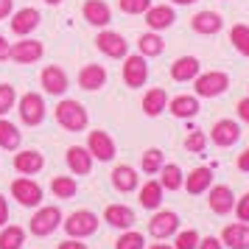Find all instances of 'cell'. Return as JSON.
<instances>
[{
  "instance_id": "obj_35",
  "label": "cell",
  "mask_w": 249,
  "mask_h": 249,
  "mask_svg": "<svg viewBox=\"0 0 249 249\" xmlns=\"http://www.w3.org/2000/svg\"><path fill=\"white\" fill-rule=\"evenodd\" d=\"M165 165V154L160 148H146L143 157H140V168L143 174H160V168Z\"/></svg>"
},
{
  "instance_id": "obj_16",
  "label": "cell",
  "mask_w": 249,
  "mask_h": 249,
  "mask_svg": "<svg viewBox=\"0 0 249 249\" xmlns=\"http://www.w3.org/2000/svg\"><path fill=\"white\" fill-rule=\"evenodd\" d=\"M42 168H45V157H42L39 151H34V148L20 151V148H17V154H14V171H17V174L34 177V174H39Z\"/></svg>"
},
{
  "instance_id": "obj_3",
  "label": "cell",
  "mask_w": 249,
  "mask_h": 249,
  "mask_svg": "<svg viewBox=\"0 0 249 249\" xmlns=\"http://www.w3.org/2000/svg\"><path fill=\"white\" fill-rule=\"evenodd\" d=\"M227 87H230V76L224 70H210V73H199L193 79V90H196V98H218L224 95Z\"/></svg>"
},
{
  "instance_id": "obj_44",
  "label": "cell",
  "mask_w": 249,
  "mask_h": 249,
  "mask_svg": "<svg viewBox=\"0 0 249 249\" xmlns=\"http://www.w3.org/2000/svg\"><path fill=\"white\" fill-rule=\"evenodd\" d=\"M9 218H12V213H9V202H6V196L0 193V227L9 224Z\"/></svg>"
},
{
  "instance_id": "obj_24",
  "label": "cell",
  "mask_w": 249,
  "mask_h": 249,
  "mask_svg": "<svg viewBox=\"0 0 249 249\" xmlns=\"http://www.w3.org/2000/svg\"><path fill=\"white\" fill-rule=\"evenodd\" d=\"M210 185H213V171L210 168H193L188 177H185V182H182V188L191 193V196H199V193L210 191Z\"/></svg>"
},
{
  "instance_id": "obj_12",
  "label": "cell",
  "mask_w": 249,
  "mask_h": 249,
  "mask_svg": "<svg viewBox=\"0 0 249 249\" xmlns=\"http://www.w3.org/2000/svg\"><path fill=\"white\" fill-rule=\"evenodd\" d=\"M39 84H42V90L48 95H65L70 87V79L65 68H59V65H48L42 73H39Z\"/></svg>"
},
{
  "instance_id": "obj_41",
  "label": "cell",
  "mask_w": 249,
  "mask_h": 249,
  "mask_svg": "<svg viewBox=\"0 0 249 249\" xmlns=\"http://www.w3.org/2000/svg\"><path fill=\"white\" fill-rule=\"evenodd\" d=\"M196 247H199V232L196 230H182V232H177L174 249H196Z\"/></svg>"
},
{
  "instance_id": "obj_31",
  "label": "cell",
  "mask_w": 249,
  "mask_h": 249,
  "mask_svg": "<svg viewBox=\"0 0 249 249\" xmlns=\"http://www.w3.org/2000/svg\"><path fill=\"white\" fill-rule=\"evenodd\" d=\"M162 185L160 179H148L143 188H140V204L146 207V210H160V204H162Z\"/></svg>"
},
{
  "instance_id": "obj_51",
  "label": "cell",
  "mask_w": 249,
  "mask_h": 249,
  "mask_svg": "<svg viewBox=\"0 0 249 249\" xmlns=\"http://www.w3.org/2000/svg\"><path fill=\"white\" fill-rule=\"evenodd\" d=\"M148 249H174V247H171V244H151Z\"/></svg>"
},
{
  "instance_id": "obj_18",
  "label": "cell",
  "mask_w": 249,
  "mask_h": 249,
  "mask_svg": "<svg viewBox=\"0 0 249 249\" xmlns=\"http://www.w3.org/2000/svg\"><path fill=\"white\" fill-rule=\"evenodd\" d=\"M81 14H84V20L90 25H95V28H104V25H109V20H112V9H109L104 0H84Z\"/></svg>"
},
{
  "instance_id": "obj_11",
  "label": "cell",
  "mask_w": 249,
  "mask_h": 249,
  "mask_svg": "<svg viewBox=\"0 0 249 249\" xmlns=\"http://www.w3.org/2000/svg\"><path fill=\"white\" fill-rule=\"evenodd\" d=\"M95 45L101 51L104 56L109 59H126L129 56V42L124 39V34H118V31H101V34L95 36Z\"/></svg>"
},
{
  "instance_id": "obj_17",
  "label": "cell",
  "mask_w": 249,
  "mask_h": 249,
  "mask_svg": "<svg viewBox=\"0 0 249 249\" xmlns=\"http://www.w3.org/2000/svg\"><path fill=\"white\" fill-rule=\"evenodd\" d=\"M107 84V70H104V65H95V62H90V65H84V68L79 70V87L87 92H98Z\"/></svg>"
},
{
  "instance_id": "obj_40",
  "label": "cell",
  "mask_w": 249,
  "mask_h": 249,
  "mask_svg": "<svg viewBox=\"0 0 249 249\" xmlns=\"http://www.w3.org/2000/svg\"><path fill=\"white\" fill-rule=\"evenodd\" d=\"M118 9L124 14H146L151 9V0H118Z\"/></svg>"
},
{
  "instance_id": "obj_34",
  "label": "cell",
  "mask_w": 249,
  "mask_h": 249,
  "mask_svg": "<svg viewBox=\"0 0 249 249\" xmlns=\"http://www.w3.org/2000/svg\"><path fill=\"white\" fill-rule=\"evenodd\" d=\"M51 193L56 199H73L79 193V182H76V177H53L51 179Z\"/></svg>"
},
{
  "instance_id": "obj_4",
  "label": "cell",
  "mask_w": 249,
  "mask_h": 249,
  "mask_svg": "<svg viewBox=\"0 0 249 249\" xmlns=\"http://www.w3.org/2000/svg\"><path fill=\"white\" fill-rule=\"evenodd\" d=\"M98 215L92 213V210H76V213H70L65 221H62V227H65V232H68V238H90L98 232Z\"/></svg>"
},
{
  "instance_id": "obj_5",
  "label": "cell",
  "mask_w": 249,
  "mask_h": 249,
  "mask_svg": "<svg viewBox=\"0 0 249 249\" xmlns=\"http://www.w3.org/2000/svg\"><path fill=\"white\" fill-rule=\"evenodd\" d=\"M17 115L23 126H39L45 121V101L39 92H23V98L17 101Z\"/></svg>"
},
{
  "instance_id": "obj_10",
  "label": "cell",
  "mask_w": 249,
  "mask_h": 249,
  "mask_svg": "<svg viewBox=\"0 0 249 249\" xmlns=\"http://www.w3.org/2000/svg\"><path fill=\"white\" fill-rule=\"evenodd\" d=\"M148 81V62L146 56H126L124 59V84L132 90H140Z\"/></svg>"
},
{
  "instance_id": "obj_50",
  "label": "cell",
  "mask_w": 249,
  "mask_h": 249,
  "mask_svg": "<svg viewBox=\"0 0 249 249\" xmlns=\"http://www.w3.org/2000/svg\"><path fill=\"white\" fill-rule=\"evenodd\" d=\"M174 6H191V3H196V0H171Z\"/></svg>"
},
{
  "instance_id": "obj_38",
  "label": "cell",
  "mask_w": 249,
  "mask_h": 249,
  "mask_svg": "<svg viewBox=\"0 0 249 249\" xmlns=\"http://www.w3.org/2000/svg\"><path fill=\"white\" fill-rule=\"evenodd\" d=\"M14 104H17V92H14L12 84H0V118H6V115L14 109Z\"/></svg>"
},
{
  "instance_id": "obj_29",
  "label": "cell",
  "mask_w": 249,
  "mask_h": 249,
  "mask_svg": "<svg viewBox=\"0 0 249 249\" xmlns=\"http://www.w3.org/2000/svg\"><path fill=\"white\" fill-rule=\"evenodd\" d=\"M28 241V232L17 224L0 227V249H23V244Z\"/></svg>"
},
{
  "instance_id": "obj_7",
  "label": "cell",
  "mask_w": 249,
  "mask_h": 249,
  "mask_svg": "<svg viewBox=\"0 0 249 249\" xmlns=\"http://www.w3.org/2000/svg\"><path fill=\"white\" fill-rule=\"evenodd\" d=\"M45 56V45L42 39H34V36H20V42L12 45V62L14 65H36L39 59Z\"/></svg>"
},
{
  "instance_id": "obj_21",
  "label": "cell",
  "mask_w": 249,
  "mask_h": 249,
  "mask_svg": "<svg viewBox=\"0 0 249 249\" xmlns=\"http://www.w3.org/2000/svg\"><path fill=\"white\" fill-rule=\"evenodd\" d=\"M112 188L118 193H132L140 188V177L132 165H115L112 168Z\"/></svg>"
},
{
  "instance_id": "obj_30",
  "label": "cell",
  "mask_w": 249,
  "mask_h": 249,
  "mask_svg": "<svg viewBox=\"0 0 249 249\" xmlns=\"http://www.w3.org/2000/svg\"><path fill=\"white\" fill-rule=\"evenodd\" d=\"M20 143H23V132L17 129V124L6 121V118H0V148H6V151H17Z\"/></svg>"
},
{
  "instance_id": "obj_45",
  "label": "cell",
  "mask_w": 249,
  "mask_h": 249,
  "mask_svg": "<svg viewBox=\"0 0 249 249\" xmlns=\"http://www.w3.org/2000/svg\"><path fill=\"white\" fill-rule=\"evenodd\" d=\"M56 249H87V244H81V238H65Z\"/></svg>"
},
{
  "instance_id": "obj_32",
  "label": "cell",
  "mask_w": 249,
  "mask_h": 249,
  "mask_svg": "<svg viewBox=\"0 0 249 249\" xmlns=\"http://www.w3.org/2000/svg\"><path fill=\"white\" fill-rule=\"evenodd\" d=\"M182 182H185V174L177 162H165L162 168H160V185H162V191H179Z\"/></svg>"
},
{
  "instance_id": "obj_19",
  "label": "cell",
  "mask_w": 249,
  "mask_h": 249,
  "mask_svg": "<svg viewBox=\"0 0 249 249\" xmlns=\"http://www.w3.org/2000/svg\"><path fill=\"white\" fill-rule=\"evenodd\" d=\"M104 221L115 230H132L135 227V210L132 207H126V204H109L107 210H104Z\"/></svg>"
},
{
  "instance_id": "obj_27",
  "label": "cell",
  "mask_w": 249,
  "mask_h": 249,
  "mask_svg": "<svg viewBox=\"0 0 249 249\" xmlns=\"http://www.w3.org/2000/svg\"><path fill=\"white\" fill-rule=\"evenodd\" d=\"M221 244L230 249H249V224H227L221 230Z\"/></svg>"
},
{
  "instance_id": "obj_23",
  "label": "cell",
  "mask_w": 249,
  "mask_h": 249,
  "mask_svg": "<svg viewBox=\"0 0 249 249\" xmlns=\"http://www.w3.org/2000/svg\"><path fill=\"white\" fill-rule=\"evenodd\" d=\"M177 20V12H174V6H151L146 12V25L148 31H165L171 28Z\"/></svg>"
},
{
  "instance_id": "obj_49",
  "label": "cell",
  "mask_w": 249,
  "mask_h": 249,
  "mask_svg": "<svg viewBox=\"0 0 249 249\" xmlns=\"http://www.w3.org/2000/svg\"><path fill=\"white\" fill-rule=\"evenodd\" d=\"M238 171H244V174H249V148L238 157Z\"/></svg>"
},
{
  "instance_id": "obj_2",
  "label": "cell",
  "mask_w": 249,
  "mask_h": 249,
  "mask_svg": "<svg viewBox=\"0 0 249 249\" xmlns=\"http://www.w3.org/2000/svg\"><path fill=\"white\" fill-rule=\"evenodd\" d=\"M62 221H65V215H62V210L56 204H45V207H36L34 210L31 221H28V232L36 238H48L62 227Z\"/></svg>"
},
{
  "instance_id": "obj_15",
  "label": "cell",
  "mask_w": 249,
  "mask_h": 249,
  "mask_svg": "<svg viewBox=\"0 0 249 249\" xmlns=\"http://www.w3.org/2000/svg\"><path fill=\"white\" fill-rule=\"evenodd\" d=\"M65 160H68V168L73 177H87L92 171V154L87 151V146H70L65 151Z\"/></svg>"
},
{
  "instance_id": "obj_1",
  "label": "cell",
  "mask_w": 249,
  "mask_h": 249,
  "mask_svg": "<svg viewBox=\"0 0 249 249\" xmlns=\"http://www.w3.org/2000/svg\"><path fill=\"white\" fill-rule=\"evenodd\" d=\"M53 115H56V124L62 126V129H68V132H84V129L90 126V115L84 109V104L73 101V98L59 101Z\"/></svg>"
},
{
  "instance_id": "obj_39",
  "label": "cell",
  "mask_w": 249,
  "mask_h": 249,
  "mask_svg": "<svg viewBox=\"0 0 249 249\" xmlns=\"http://www.w3.org/2000/svg\"><path fill=\"white\" fill-rule=\"evenodd\" d=\"M185 148H188L191 154H202L204 148H207V135H204L202 129L191 132V135L185 137Z\"/></svg>"
},
{
  "instance_id": "obj_33",
  "label": "cell",
  "mask_w": 249,
  "mask_h": 249,
  "mask_svg": "<svg viewBox=\"0 0 249 249\" xmlns=\"http://www.w3.org/2000/svg\"><path fill=\"white\" fill-rule=\"evenodd\" d=\"M137 51H140V56H160L162 51H165V42H162V36L160 31H146V34L137 39Z\"/></svg>"
},
{
  "instance_id": "obj_46",
  "label": "cell",
  "mask_w": 249,
  "mask_h": 249,
  "mask_svg": "<svg viewBox=\"0 0 249 249\" xmlns=\"http://www.w3.org/2000/svg\"><path fill=\"white\" fill-rule=\"evenodd\" d=\"M14 14V0H0V20H9Z\"/></svg>"
},
{
  "instance_id": "obj_28",
  "label": "cell",
  "mask_w": 249,
  "mask_h": 249,
  "mask_svg": "<svg viewBox=\"0 0 249 249\" xmlns=\"http://www.w3.org/2000/svg\"><path fill=\"white\" fill-rule=\"evenodd\" d=\"M168 109V92L162 90V87H151V90L143 95V112L148 118H157Z\"/></svg>"
},
{
  "instance_id": "obj_36",
  "label": "cell",
  "mask_w": 249,
  "mask_h": 249,
  "mask_svg": "<svg viewBox=\"0 0 249 249\" xmlns=\"http://www.w3.org/2000/svg\"><path fill=\"white\" fill-rule=\"evenodd\" d=\"M115 249H146V238L137 230H124L121 238L115 241Z\"/></svg>"
},
{
  "instance_id": "obj_6",
  "label": "cell",
  "mask_w": 249,
  "mask_h": 249,
  "mask_svg": "<svg viewBox=\"0 0 249 249\" xmlns=\"http://www.w3.org/2000/svg\"><path fill=\"white\" fill-rule=\"evenodd\" d=\"M9 191H12V196L17 199L20 207H39L42 204V185L34 182L31 177H17Z\"/></svg>"
},
{
  "instance_id": "obj_47",
  "label": "cell",
  "mask_w": 249,
  "mask_h": 249,
  "mask_svg": "<svg viewBox=\"0 0 249 249\" xmlns=\"http://www.w3.org/2000/svg\"><path fill=\"white\" fill-rule=\"evenodd\" d=\"M238 118H241L244 124H249V95L238 101Z\"/></svg>"
},
{
  "instance_id": "obj_8",
  "label": "cell",
  "mask_w": 249,
  "mask_h": 249,
  "mask_svg": "<svg viewBox=\"0 0 249 249\" xmlns=\"http://www.w3.org/2000/svg\"><path fill=\"white\" fill-rule=\"evenodd\" d=\"M148 232L157 241H165V238L177 235L179 232V215L174 210H154L151 221H148Z\"/></svg>"
},
{
  "instance_id": "obj_48",
  "label": "cell",
  "mask_w": 249,
  "mask_h": 249,
  "mask_svg": "<svg viewBox=\"0 0 249 249\" xmlns=\"http://www.w3.org/2000/svg\"><path fill=\"white\" fill-rule=\"evenodd\" d=\"M9 56H12V42L0 34V62H6Z\"/></svg>"
},
{
  "instance_id": "obj_25",
  "label": "cell",
  "mask_w": 249,
  "mask_h": 249,
  "mask_svg": "<svg viewBox=\"0 0 249 249\" xmlns=\"http://www.w3.org/2000/svg\"><path fill=\"white\" fill-rule=\"evenodd\" d=\"M202 73V62L196 56H179L171 65V79L174 81H193Z\"/></svg>"
},
{
  "instance_id": "obj_52",
  "label": "cell",
  "mask_w": 249,
  "mask_h": 249,
  "mask_svg": "<svg viewBox=\"0 0 249 249\" xmlns=\"http://www.w3.org/2000/svg\"><path fill=\"white\" fill-rule=\"evenodd\" d=\"M48 6H59V3H62V0H45Z\"/></svg>"
},
{
  "instance_id": "obj_13",
  "label": "cell",
  "mask_w": 249,
  "mask_h": 249,
  "mask_svg": "<svg viewBox=\"0 0 249 249\" xmlns=\"http://www.w3.org/2000/svg\"><path fill=\"white\" fill-rule=\"evenodd\" d=\"M210 140H213L218 148L235 146L238 140H241V126H238L232 118H221V121H215L213 129H210Z\"/></svg>"
},
{
  "instance_id": "obj_37",
  "label": "cell",
  "mask_w": 249,
  "mask_h": 249,
  "mask_svg": "<svg viewBox=\"0 0 249 249\" xmlns=\"http://www.w3.org/2000/svg\"><path fill=\"white\" fill-rule=\"evenodd\" d=\"M230 42H232V48L241 56H249V25H232Z\"/></svg>"
},
{
  "instance_id": "obj_42",
  "label": "cell",
  "mask_w": 249,
  "mask_h": 249,
  "mask_svg": "<svg viewBox=\"0 0 249 249\" xmlns=\"http://www.w3.org/2000/svg\"><path fill=\"white\" fill-rule=\"evenodd\" d=\"M235 215H238V221H244V224L249 221V193H244L235 202Z\"/></svg>"
},
{
  "instance_id": "obj_43",
  "label": "cell",
  "mask_w": 249,
  "mask_h": 249,
  "mask_svg": "<svg viewBox=\"0 0 249 249\" xmlns=\"http://www.w3.org/2000/svg\"><path fill=\"white\" fill-rule=\"evenodd\" d=\"M196 249H224V244H221L218 238L207 235V238H199V247H196Z\"/></svg>"
},
{
  "instance_id": "obj_14",
  "label": "cell",
  "mask_w": 249,
  "mask_h": 249,
  "mask_svg": "<svg viewBox=\"0 0 249 249\" xmlns=\"http://www.w3.org/2000/svg\"><path fill=\"white\" fill-rule=\"evenodd\" d=\"M39 20H42V14H39V9H34V6H25V9H20V12L12 14V31L17 36H31L39 28Z\"/></svg>"
},
{
  "instance_id": "obj_20",
  "label": "cell",
  "mask_w": 249,
  "mask_h": 249,
  "mask_svg": "<svg viewBox=\"0 0 249 249\" xmlns=\"http://www.w3.org/2000/svg\"><path fill=\"white\" fill-rule=\"evenodd\" d=\"M191 28L196 31V34H204V36H213L218 34L221 28H224V20H221V14L218 12H199V14H193V20H191Z\"/></svg>"
},
{
  "instance_id": "obj_26",
  "label": "cell",
  "mask_w": 249,
  "mask_h": 249,
  "mask_svg": "<svg viewBox=\"0 0 249 249\" xmlns=\"http://www.w3.org/2000/svg\"><path fill=\"white\" fill-rule=\"evenodd\" d=\"M168 112L179 121H188V118H196L199 115V98L196 95H177V98H168Z\"/></svg>"
},
{
  "instance_id": "obj_22",
  "label": "cell",
  "mask_w": 249,
  "mask_h": 249,
  "mask_svg": "<svg viewBox=\"0 0 249 249\" xmlns=\"http://www.w3.org/2000/svg\"><path fill=\"white\" fill-rule=\"evenodd\" d=\"M207 204H210V210H213L215 215H227L235 207V196H232V191H230L227 185H215V188H210Z\"/></svg>"
},
{
  "instance_id": "obj_9",
  "label": "cell",
  "mask_w": 249,
  "mask_h": 249,
  "mask_svg": "<svg viewBox=\"0 0 249 249\" xmlns=\"http://www.w3.org/2000/svg\"><path fill=\"white\" fill-rule=\"evenodd\" d=\"M87 151L92 154V160H98V162H109V160L118 154V146H115L112 135H107L104 129H95L87 135Z\"/></svg>"
}]
</instances>
